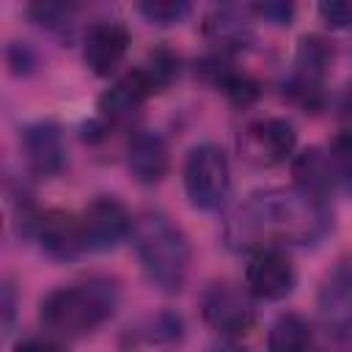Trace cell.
I'll return each instance as SVG.
<instances>
[{
	"instance_id": "12",
	"label": "cell",
	"mask_w": 352,
	"mask_h": 352,
	"mask_svg": "<svg viewBox=\"0 0 352 352\" xmlns=\"http://www.w3.org/2000/svg\"><path fill=\"white\" fill-rule=\"evenodd\" d=\"M36 239H38L41 250L55 261H72L88 250L80 217H74L72 212H63V209H50L38 217Z\"/></svg>"
},
{
	"instance_id": "5",
	"label": "cell",
	"mask_w": 352,
	"mask_h": 352,
	"mask_svg": "<svg viewBox=\"0 0 352 352\" xmlns=\"http://www.w3.org/2000/svg\"><path fill=\"white\" fill-rule=\"evenodd\" d=\"M201 316L212 330L236 341L248 336L256 324L253 294L231 280H214L201 294Z\"/></svg>"
},
{
	"instance_id": "16",
	"label": "cell",
	"mask_w": 352,
	"mask_h": 352,
	"mask_svg": "<svg viewBox=\"0 0 352 352\" xmlns=\"http://www.w3.org/2000/svg\"><path fill=\"white\" fill-rule=\"evenodd\" d=\"M292 176H294V184L300 192L316 198V201H324L330 195L336 184V176H333V165H330V157L324 148L319 146H311V148H302L300 154H294L292 160Z\"/></svg>"
},
{
	"instance_id": "15",
	"label": "cell",
	"mask_w": 352,
	"mask_h": 352,
	"mask_svg": "<svg viewBox=\"0 0 352 352\" xmlns=\"http://www.w3.org/2000/svg\"><path fill=\"white\" fill-rule=\"evenodd\" d=\"M151 94L146 91V85L140 82V77L135 72L118 77L102 96H99V116L107 124H124L129 118H135L140 113V107L146 104Z\"/></svg>"
},
{
	"instance_id": "17",
	"label": "cell",
	"mask_w": 352,
	"mask_h": 352,
	"mask_svg": "<svg viewBox=\"0 0 352 352\" xmlns=\"http://www.w3.org/2000/svg\"><path fill=\"white\" fill-rule=\"evenodd\" d=\"M201 69H204V74L226 94V99H228L231 104H236V107H250V104L261 96L258 80H253L248 72L231 69L223 55H212Z\"/></svg>"
},
{
	"instance_id": "7",
	"label": "cell",
	"mask_w": 352,
	"mask_h": 352,
	"mask_svg": "<svg viewBox=\"0 0 352 352\" xmlns=\"http://www.w3.org/2000/svg\"><path fill=\"white\" fill-rule=\"evenodd\" d=\"M80 226H82V236H85V248L104 253L118 248L126 236H132V226L135 217L129 214V209L113 198V195H96L80 214Z\"/></svg>"
},
{
	"instance_id": "24",
	"label": "cell",
	"mask_w": 352,
	"mask_h": 352,
	"mask_svg": "<svg viewBox=\"0 0 352 352\" xmlns=\"http://www.w3.org/2000/svg\"><path fill=\"white\" fill-rule=\"evenodd\" d=\"M319 16H322L324 25H330V28L349 30V28H352V3H344V0L319 3Z\"/></svg>"
},
{
	"instance_id": "27",
	"label": "cell",
	"mask_w": 352,
	"mask_h": 352,
	"mask_svg": "<svg viewBox=\"0 0 352 352\" xmlns=\"http://www.w3.org/2000/svg\"><path fill=\"white\" fill-rule=\"evenodd\" d=\"M14 352H63V344L55 338H44V336H30L25 341L16 344Z\"/></svg>"
},
{
	"instance_id": "2",
	"label": "cell",
	"mask_w": 352,
	"mask_h": 352,
	"mask_svg": "<svg viewBox=\"0 0 352 352\" xmlns=\"http://www.w3.org/2000/svg\"><path fill=\"white\" fill-rule=\"evenodd\" d=\"M121 289L113 278H88L52 289L41 300V324L60 338H82L102 327L118 308Z\"/></svg>"
},
{
	"instance_id": "1",
	"label": "cell",
	"mask_w": 352,
	"mask_h": 352,
	"mask_svg": "<svg viewBox=\"0 0 352 352\" xmlns=\"http://www.w3.org/2000/svg\"><path fill=\"white\" fill-rule=\"evenodd\" d=\"M330 209L305 192L272 187L250 192L226 223V242L236 250L316 245L330 231Z\"/></svg>"
},
{
	"instance_id": "25",
	"label": "cell",
	"mask_w": 352,
	"mask_h": 352,
	"mask_svg": "<svg viewBox=\"0 0 352 352\" xmlns=\"http://www.w3.org/2000/svg\"><path fill=\"white\" fill-rule=\"evenodd\" d=\"M6 63H8V69H11L14 74H30V72L36 69V55H33V50L25 47V44H8V50H6Z\"/></svg>"
},
{
	"instance_id": "9",
	"label": "cell",
	"mask_w": 352,
	"mask_h": 352,
	"mask_svg": "<svg viewBox=\"0 0 352 352\" xmlns=\"http://www.w3.org/2000/svg\"><path fill=\"white\" fill-rule=\"evenodd\" d=\"M316 311L327 333L336 338L352 336V256L338 258L324 275L316 294Z\"/></svg>"
},
{
	"instance_id": "28",
	"label": "cell",
	"mask_w": 352,
	"mask_h": 352,
	"mask_svg": "<svg viewBox=\"0 0 352 352\" xmlns=\"http://www.w3.org/2000/svg\"><path fill=\"white\" fill-rule=\"evenodd\" d=\"M14 311H16V292H14V283L11 280H6V286H3V324H6V330L11 327V322H14Z\"/></svg>"
},
{
	"instance_id": "19",
	"label": "cell",
	"mask_w": 352,
	"mask_h": 352,
	"mask_svg": "<svg viewBox=\"0 0 352 352\" xmlns=\"http://www.w3.org/2000/svg\"><path fill=\"white\" fill-rule=\"evenodd\" d=\"M333 63V44L316 33L302 36L297 41V52H294V77L308 80V82H319L324 80L327 69Z\"/></svg>"
},
{
	"instance_id": "13",
	"label": "cell",
	"mask_w": 352,
	"mask_h": 352,
	"mask_svg": "<svg viewBox=\"0 0 352 352\" xmlns=\"http://www.w3.org/2000/svg\"><path fill=\"white\" fill-rule=\"evenodd\" d=\"M170 157H168V143L160 132L154 129H140L129 138L126 143V168L138 184H160L168 173Z\"/></svg>"
},
{
	"instance_id": "20",
	"label": "cell",
	"mask_w": 352,
	"mask_h": 352,
	"mask_svg": "<svg viewBox=\"0 0 352 352\" xmlns=\"http://www.w3.org/2000/svg\"><path fill=\"white\" fill-rule=\"evenodd\" d=\"M132 72L140 77V82L146 85V91L151 96L154 94H162L179 77V55L170 47H154L143 58V63L138 69H132Z\"/></svg>"
},
{
	"instance_id": "10",
	"label": "cell",
	"mask_w": 352,
	"mask_h": 352,
	"mask_svg": "<svg viewBox=\"0 0 352 352\" xmlns=\"http://www.w3.org/2000/svg\"><path fill=\"white\" fill-rule=\"evenodd\" d=\"M129 30L118 19H99L85 30L82 38V60L85 66L99 74L110 77L126 58L129 52Z\"/></svg>"
},
{
	"instance_id": "6",
	"label": "cell",
	"mask_w": 352,
	"mask_h": 352,
	"mask_svg": "<svg viewBox=\"0 0 352 352\" xmlns=\"http://www.w3.org/2000/svg\"><path fill=\"white\" fill-rule=\"evenodd\" d=\"M297 148V132L286 118H256L239 135V154L256 168H275Z\"/></svg>"
},
{
	"instance_id": "18",
	"label": "cell",
	"mask_w": 352,
	"mask_h": 352,
	"mask_svg": "<svg viewBox=\"0 0 352 352\" xmlns=\"http://www.w3.org/2000/svg\"><path fill=\"white\" fill-rule=\"evenodd\" d=\"M267 352H314V327L300 314H280L270 324Z\"/></svg>"
},
{
	"instance_id": "4",
	"label": "cell",
	"mask_w": 352,
	"mask_h": 352,
	"mask_svg": "<svg viewBox=\"0 0 352 352\" xmlns=\"http://www.w3.org/2000/svg\"><path fill=\"white\" fill-rule=\"evenodd\" d=\"M184 192L201 212H214L231 192V165L217 143H198L184 160Z\"/></svg>"
},
{
	"instance_id": "29",
	"label": "cell",
	"mask_w": 352,
	"mask_h": 352,
	"mask_svg": "<svg viewBox=\"0 0 352 352\" xmlns=\"http://www.w3.org/2000/svg\"><path fill=\"white\" fill-rule=\"evenodd\" d=\"M338 107H341L344 116H352V82H346V88L341 91V96H338Z\"/></svg>"
},
{
	"instance_id": "11",
	"label": "cell",
	"mask_w": 352,
	"mask_h": 352,
	"mask_svg": "<svg viewBox=\"0 0 352 352\" xmlns=\"http://www.w3.org/2000/svg\"><path fill=\"white\" fill-rule=\"evenodd\" d=\"M28 168L36 176H58L66 168V143L55 121H33L19 135Z\"/></svg>"
},
{
	"instance_id": "30",
	"label": "cell",
	"mask_w": 352,
	"mask_h": 352,
	"mask_svg": "<svg viewBox=\"0 0 352 352\" xmlns=\"http://www.w3.org/2000/svg\"><path fill=\"white\" fill-rule=\"evenodd\" d=\"M209 352H248V349H245V346H239L236 341H231V338H228V341H223V344L212 346Z\"/></svg>"
},
{
	"instance_id": "23",
	"label": "cell",
	"mask_w": 352,
	"mask_h": 352,
	"mask_svg": "<svg viewBox=\"0 0 352 352\" xmlns=\"http://www.w3.org/2000/svg\"><path fill=\"white\" fill-rule=\"evenodd\" d=\"M138 11L146 16V22H151L157 28H168V25H179L190 14V3H184V0H148V3H140Z\"/></svg>"
},
{
	"instance_id": "22",
	"label": "cell",
	"mask_w": 352,
	"mask_h": 352,
	"mask_svg": "<svg viewBox=\"0 0 352 352\" xmlns=\"http://www.w3.org/2000/svg\"><path fill=\"white\" fill-rule=\"evenodd\" d=\"M327 157L333 165L336 184L344 187L346 192H352V129H341L333 135V140L327 146Z\"/></svg>"
},
{
	"instance_id": "3",
	"label": "cell",
	"mask_w": 352,
	"mask_h": 352,
	"mask_svg": "<svg viewBox=\"0 0 352 352\" xmlns=\"http://www.w3.org/2000/svg\"><path fill=\"white\" fill-rule=\"evenodd\" d=\"M132 245L151 286L165 294L182 292L190 270V239L165 212L148 209L138 214Z\"/></svg>"
},
{
	"instance_id": "14",
	"label": "cell",
	"mask_w": 352,
	"mask_h": 352,
	"mask_svg": "<svg viewBox=\"0 0 352 352\" xmlns=\"http://www.w3.org/2000/svg\"><path fill=\"white\" fill-rule=\"evenodd\" d=\"M204 36L214 47L217 55H231L245 50L253 41L250 22L245 19V11L236 6H220L204 19Z\"/></svg>"
},
{
	"instance_id": "26",
	"label": "cell",
	"mask_w": 352,
	"mask_h": 352,
	"mask_svg": "<svg viewBox=\"0 0 352 352\" xmlns=\"http://www.w3.org/2000/svg\"><path fill=\"white\" fill-rule=\"evenodd\" d=\"M250 11L258 14L261 19L272 22V25H289L292 16H294L292 3H258V6H250Z\"/></svg>"
},
{
	"instance_id": "21",
	"label": "cell",
	"mask_w": 352,
	"mask_h": 352,
	"mask_svg": "<svg viewBox=\"0 0 352 352\" xmlns=\"http://www.w3.org/2000/svg\"><path fill=\"white\" fill-rule=\"evenodd\" d=\"M77 14H80L77 3H33V6H28V16L38 28H44L55 36H72Z\"/></svg>"
},
{
	"instance_id": "8",
	"label": "cell",
	"mask_w": 352,
	"mask_h": 352,
	"mask_svg": "<svg viewBox=\"0 0 352 352\" xmlns=\"http://www.w3.org/2000/svg\"><path fill=\"white\" fill-rule=\"evenodd\" d=\"M297 286V270L280 248L253 250L245 267V289L256 300L278 302L286 300Z\"/></svg>"
}]
</instances>
